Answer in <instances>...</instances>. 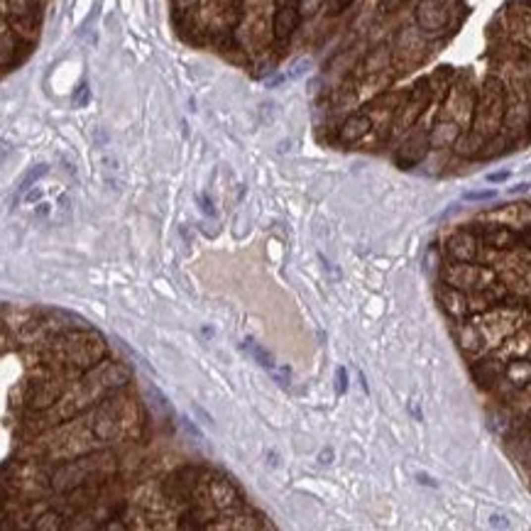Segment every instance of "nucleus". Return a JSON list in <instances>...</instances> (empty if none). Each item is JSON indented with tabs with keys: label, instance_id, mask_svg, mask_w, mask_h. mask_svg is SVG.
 Segmentation results:
<instances>
[{
	"label": "nucleus",
	"instance_id": "obj_1",
	"mask_svg": "<svg viewBox=\"0 0 531 531\" xmlns=\"http://www.w3.org/2000/svg\"><path fill=\"white\" fill-rule=\"evenodd\" d=\"M243 348H245L247 353H250V355H252V358L257 360V365H260V368H265L267 372H269V374H274V372L279 370L277 365H274L272 355H269V353H267V350H265L262 345H257V343L252 340V338H247L245 343H243Z\"/></svg>",
	"mask_w": 531,
	"mask_h": 531
},
{
	"label": "nucleus",
	"instance_id": "obj_2",
	"mask_svg": "<svg viewBox=\"0 0 531 531\" xmlns=\"http://www.w3.org/2000/svg\"><path fill=\"white\" fill-rule=\"evenodd\" d=\"M294 27H296V12H294V7L279 10V15H277V20H274V32H277V37H279V40L289 37V35L294 32Z\"/></svg>",
	"mask_w": 531,
	"mask_h": 531
},
{
	"label": "nucleus",
	"instance_id": "obj_3",
	"mask_svg": "<svg viewBox=\"0 0 531 531\" xmlns=\"http://www.w3.org/2000/svg\"><path fill=\"white\" fill-rule=\"evenodd\" d=\"M44 174H47V164H37L35 169H30V171H27V174L22 176V181L17 184V194H15V201H17V199H20V196H22L25 191H30V189H32V184H35V181H37L40 176H44ZM15 201H12V204H15Z\"/></svg>",
	"mask_w": 531,
	"mask_h": 531
},
{
	"label": "nucleus",
	"instance_id": "obj_4",
	"mask_svg": "<svg viewBox=\"0 0 531 531\" xmlns=\"http://www.w3.org/2000/svg\"><path fill=\"white\" fill-rule=\"evenodd\" d=\"M497 196V191L494 189H485V191H465L463 194V199L465 201H490V199H494Z\"/></svg>",
	"mask_w": 531,
	"mask_h": 531
},
{
	"label": "nucleus",
	"instance_id": "obj_5",
	"mask_svg": "<svg viewBox=\"0 0 531 531\" xmlns=\"http://www.w3.org/2000/svg\"><path fill=\"white\" fill-rule=\"evenodd\" d=\"M348 389V374H345V368H338L335 370V392L343 394Z\"/></svg>",
	"mask_w": 531,
	"mask_h": 531
},
{
	"label": "nucleus",
	"instance_id": "obj_6",
	"mask_svg": "<svg viewBox=\"0 0 531 531\" xmlns=\"http://www.w3.org/2000/svg\"><path fill=\"white\" fill-rule=\"evenodd\" d=\"M512 176V171L509 169H502V171H492V174H487V181L490 184H499V181H507Z\"/></svg>",
	"mask_w": 531,
	"mask_h": 531
},
{
	"label": "nucleus",
	"instance_id": "obj_7",
	"mask_svg": "<svg viewBox=\"0 0 531 531\" xmlns=\"http://www.w3.org/2000/svg\"><path fill=\"white\" fill-rule=\"evenodd\" d=\"M184 428H186V431H189V433H191V436H194L196 441H201V438H204V436H201V431H199V428L194 426V421H189V419H184Z\"/></svg>",
	"mask_w": 531,
	"mask_h": 531
},
{
	"label": "nucleus",
	"instance_id": "obj_8",
	"mask_svg": "<svg viewBox=\"0 0 531 531\" xmlns=\"http://www.w3.org/2000/svg\"><path fill=\"white\" fill-rule=\"evenodd\" d=\"M76 103H79V106H83V103H86V86H79V93H76Z\"/></svg>",
	"mask_w": 531,
	"mask_h": 531
},
{
	"label": "nucleus",
	"instance_id": "obj_9",
	"mask_svg": "<svg viewBox=\"0 0 531 531\" xmlns=\"http://www.w3.org/2000/svg\"><path fill=\"white\" fill-rule=\"evenodd\" d=\"M201 204H204V211L208 213V215H215V211H213V204H211V199H201Z\"/></svg>",
	"mask_w": 531,
	"mask_h": 531
},
{
	"label": "nucleus",
	"instance_id": "obj_10",
	"mask_svg": "<svg viewBox=\"0 0 531 531\" xmlns=\"http://www.w3.org/2000/svg\"><path fill=\"white\" fill-rule=\"evenodd\" d=\"M527 189H529V184H519V186H514L512 191H514V194H519V191H527Z\"/></svg>",
	"mask_w": 531,
	"mask_h": 531
}]
</instances>
